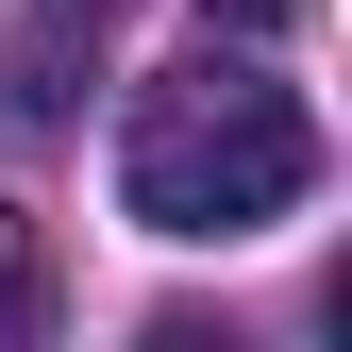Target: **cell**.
<instances>
[{
    "label": "cell",
    "instance_id": "6da1fadb",
    "mask_svg": "<svg viewBox=\"0 0 352 352\" xmlns=\"http://www.w3.org/2000/svg\"><path fill=\"white\" fill-rule=\"evenodd\" d=\"M302 185H319V118H302L269 67H235V51L135 84V118H118V201H135V235H269Z\"/></svg>",
    "mask_w": 352,
    "mask_h": 352
},
{
    "label": "cell",
    "instance_id": "7a4b0ae2",
    "mask_svg": "<svg viewBox=\"0 0 352 352\" xmlns=\"http://www.w3.org/2000/svg\"><path fill=\"white\" fill-rule=\"evenodd\" d=\"M51 336V252H34V218H0V352Z\"/></svg>",
    "mask_w": 352,
    "mask_h": 352
},
{
    "label": "cell",
    "instance_id": "3957f363",
    "mask_svg": "<svg viewBox=\"0 0 352 352\" xmlns=\"http://www.w3.org/2000/svg\"><path fill=\"white\" fill-rule=\"evenodd\" d=\"M118 0H34V67H67V34H101Z\"/></svg>",
    "mask_w": 352,
    "mask_h": 352
}]
</instances>
